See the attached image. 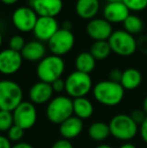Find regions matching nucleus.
<instances>
[{"instance_id":"nucleus-1","label":"nucleus","mask_w":147,"mask_h":148,"mask_svg":"<svg viewBox=\"0 0 147 148\" xmlns=\"http://www.w3.org/2000/svg\"><path fill=\"white\" fill-rule=\"evenodd\" d=\"M93 96L102 105L113 107L123 101L125 90L120 83L112 82L110 80L101 81L93 87Z\"/></svg>"},{"instance_id":"nucleus-2","label":"nucleus","mask_w":147,"mask_h":148,"mask_svg":"<svg viewBox=\"0 0 147 148\" xmlns=\"http://www.w3.org/2000/svg\"><path fill=\"white\" fill-rule=\"evenodd\" d=\"M66 64L62 57L55 55L45 56L36 66V76L39 81L51 84L57 79H61L65 73Z\"/></svg>"},{"instance_id":"nucleus-3","label":"nucleus","mask_w":147,"mask_h":148,"mask_svg":"<svg viewBox=\"0 0 147 148\" xmlns=\"http://www.w3.org/2000/svg\"><path fill=\"white\" fill-rule=\"evenodd\" d=\"M109 128L114 138L124 142H129L139 132V126L127 114L114 116L109 122Z\"/></svg>"},{"instance_id":"nucleus-4","label":"nucleus","mask_w":147,"mask_h":148,"mask_svg":"<svg viewBox=\"0 0 147 148\" xmlns=\"http://www.w3.org/2000/svg\"><path fill=\"white\" fill-rule=\"evenodd\" d=\"M45 113L49 122L61 125L74 115L73 100L68 96H57L49 102Z\"/></svg>"},{"instance_id":"nucleus-5","label":"nucleus","mask_w":147,"mask_h":148,"mask_svg":"<svg viewBox=\"0 0 147 148\" xmlns=\"http://www.w3.org/2000/svg\"><path fill=\"white\" fill-rule=\"evenodd\" d=\"M23 92L19 85L11 80L0 81V110L13 112L22 102Z\"/></svg>"},{"instance_id":"nucleus-6","label":"nucleus","mask_w":147,"mask_h":148,"mask_svg":"<svg viewBox=\"0 0 147 148\" xmlns=\"http://www.w3.org/2000/svg\"><path fill=\"white\" fill-rule=\"evenodd\" d=\"M66 90L70 98L77 99V98L86 97L93 89L92 78L89 74L75 72L71 73L65 80Z\"/></svg>"},{"instance_id":"nucleus-7","label":"nucleus","mask_w":147,"mask_h":148,"mask_svg":"<svg viewBox=\"0 0 147 148\" xmlns=\"http://www.w3.org/2000/svg\"><path fill=\"white\" fill-rule=\"evenodd\" d=\"M108 42L111 51L120 57H130L137 51L136 38L125 30L113 31Z\"/></svg>"},{"instance_id":"nucleus-8","label":"nucleus","mask_w":147,"mask_h":148,"mask_svg":"<svg viewBox=\"0 0 147 148\" xmlns=\"http://www.w3.org/2000/svg\"><path fill=\"white\" fill-rule=\"evenodd\" d=\"M75 45V35L72 30L59 28L55 35L47 41L51 53L57 57H63L73 49Z\"/></svg>"},{"instance_id":"nucleus-9","label":"nucleus","mask_w":147,"mask_h":148,"mask_svg":"<svg viewBox=\"0 0 147 148\" xmlns=\"http://www.w3.org/2000/svg\"><path fill=\"white\" fill-rule=\"evenodd\" d=\"M14 124L21 127L23 130H28L36 125L37 112L34 104L28 101H22L12 112Z\"/></svg>"},{"instance_id":"nucleus-10","label":"nucleus","mask_w":147,"mask_h":148,"mask_svg":"<svg viewBox=\"0 0 147 148\" xmlns=\"http://www.w3.org/2000/svg\"><path fill=\"white\" fill-rule=\"evenodd\" d=\"M38 15L31 7L21 6L16 8L11 16V21L14 27L20 32L27 33L34 30Z\"/></svg>"},{"instance_id":"nucleus-11","label":"nucleus","mask_w":147,"mask_h":148,"mask_svg":"<svg viewBox=\"0 0 147 148\" xmlns=\"http://www.w3.org/2000/svg\"><path fill=\"white\" fill-rule=\"evenodd\" d=\"M23 62L21 53L11 49L0 51V74L10 76L20 70Z\"/></svg>"},{"instance_id":"nucleus-12","label":"nucleus","mask_w":147,"mask_h":148,"mask_svg":"<svg viewBox=\"0 0 147 148\" xmlns=\"http://www.w3.org/2000/svg\"><path fill=\"white\" fill-rule=\"evenodd\" d=\"M59 29V25L55 17H44L38 16L36 23L32 30L36 40L41 42L49 41Z\"/></svg>"},{"instance_id":"nucleus-13","label":"nucleus","mask_w":147,"mask_h":148,"mask_svg":"<svg viewBox=\"0 0 147 148\" xmlns=\"http://www.w3.org/2000/svg\"><path fill=\"white\" fill-rule=\"evenodd\" d=\"M86 32L94 41L108 40L113 33V27L105 18H94L87 23Z\"/></svg>"},{"instance_id":"nucleus-14","label":"nucleus","mask_w":147,"mask_h":148,"mask_svg":"<svg viewBox=\"0 0 147 148\" xmlns=\"http://www.w3.org/2000/svg\"><path fill=\"white\" fill-rule=\"evenodd\" d=\"M30 7L38 16L55 17L62 12L63 0H30Z\"/></svg>"},{"instance_id":"nucleus-15","label":"nucleus","mask_w":147,"mask_h":148,"mask_svg":"<svg viewBox=\"0 0 147 148\" xmlns=\"http://www.w3.org/2000/svg\"><path fill=\"white\" fill-rule=\"evenodd\" d=\"M104 18L110 23H120L130 15V10L123 2H112L107 3L103 10Z\"/></svg>"},{"instance_id":"nucleus-16","label":"nucleus","mask_w":147,"mask_h":148,"mask_svg":"<svg viewBox=\"0 0 147 148\" xmlns=\"http://www.w3.org/2000/svg\"><path fill=\"white\" fill-rule=\"evenodd\" d=\"M53 90L51 88V85L41 81L32 85L28 92L30 102L32 104H39V105L49 103L53 98Z\"/></svg>"},{"instance_id":"nucleus-17","label":"nucleus","mask_w":147,"mask_h":148,"mask_svg":"<svg viewBox=\"0 0 147 148\" xmlns=\"http://www.w3.org/2000/svg\"><path fill=\"white\" fill-rule=\"evenodd\" d=\"M84 129L83 120L76 116H72L59 125V134L64 139L70 140L78 137Z\"/></svg>"},{"instance_id":"nucleus-18","label":"nucleus","mask_w":147,"mask_h":148,"mask_svg":"<svg viewBox=\"0 0 147 148\" xmlns=\"http://www.w3.org/2000/svg\"><path fill=\"white\" fill-rule=\"evenodd\" d=\"M100 9L99 0H77L75 10L77 15L85 20H92L96 18Z\"/></svg>"},{"instance_id":"nucleus-19","label":"nucleus","mask_w":147,"mask_h":148,"mask_svg":"<svg viewBox=\"0 0 147 148\" xmlns=\"http://www.w3.org/2000/svg\"><path fill=\"white\" fill-rule=\"evenodd\" d=\"M46 49L43 42L39 40H31L25 43L23 49L20 51L23 60L27 62H40L45 57Z\"/></svg>"},{"instance_id":"nucleus-20","label":"nucleus","mask_w":147,"mask_h":148,"mask_svg":"<svg viewBox=\"0 0 147 148\" xmlns=\"http://www.w3.org/2000/svg\"><path fill=\"white\" fill-rule=\"evenodd\" d=\"M73 108L74 115L80 118L81 120L89 119L92 117L93 113H94V105L86 97L73 99Z\"/></svg>"},{"instance_id":"nucleus-21","label":"nucleus","mask_w":147,"mask_h":148,"mask_svg":"<svg viewBox=\"0 0 147 148\" xmlns=\"http://www.w3.org/2000/svg\"><path fill=\"white\" fill-rule=\"evenodd\" d=\"M142 75L139 70L135 68H129L123 71L121 79V86L124 90H135L141 85Z\"/></svg>"},{"instance_id":"nucleus-22","label":"nucleus","mask_w":147,"mask_h":148,"mask_svg":"<svg viewBox=\"0 0 147 148\" xmlns=\"http://www.w3.org/2000/svg\"><path fill=\"white\" fill-rule=\"evenodd\" d=\"M76 71L90 75L96 68V60L90 51H83L79 53L75 60Z\"/></svg>"},{"instance_id":"nucleus-23","label":"nucleus","mask_w":147,"mask_h":148,"mask_svg":"<svg viewBox=\"0 0 147 148\" xmlns=\"http://www.w3.org/2000/svg\"><path fill=\"white\" fill-rule=\"evenodd\" d=\"M88 133L90 138L96 142L105 141L111 135L109 124L102 122V121H97V122L91 124V126L89 127Z\"/></svg>"},{"instance_id":"nucleus-24","label":"nucleus","mask_w":147,"mask_h":148,"mask_svg":"<svg viewBox=\"0 0 147 148\" xmlns=\"http://www.w3.org/2000/svg\"><path fill=\"white\" fill-rule=\"evenodd\" d=\"M90 53L96 60H106L111 55L112 51L108 40L94 41L90 49Z\"/></svg>"},{"instance_id":"nucleus-25","label":"nucleus","mask_w":147,"mask_h":148,"mask_svg":"<svg viewBox=\"0 0 147 148\" xmlns=\"http://www.w3.org/2000/svg\"><path fill=\"white\" fill-rule=\"evenodd\" d=\"M123 26H124V30L127 31L130 34L134 35V34H138V33H140L143 30L144 23L140 17L130 14V15L124 20Z\"/></svg>"},{"instance_id":"nucleus-26","label":"nucleus","mask_w":147,"mask_h":148,"mask_svg":"<svg viewBox=\"0 0 147 148\" xmlns=\"http://www.w3.org/2000/svg\"><path fill=\"white\" fill-rule=\"evenodd\" d=\"M13 125L14 120L12 112L0 110V132H7Z\"/></svg>"},{"instance_id":"nucleus-27","label":"nucleus","mask_w":147,"mask_h":148,"mask_svg":"<svg viewBox=\"0 0 147 148\" xmlns=\"http://www.w3.org/2000/svg\"><path fill=\"white\" fill-rule=\"evenodd\" d=\"M24 131L21 127L17 126V125L14 124L9 130L7 131V138L9 139L10 142H20L21 139L23 138L24 136Z\"/></svg>"},{"instance_id":"nucleus-28","label":"nucleus","mask_w":147,"mask_h":148,"mask_svg":"<svg viewBox=\"0 0 147 148\" xmlns=\"http://www.w3.org/2000/svg\"><path fill=\"white\" fill-rule=\"evenodd\" d=\"M122 2L130 11H142L147 8V0H123Z\"/></svg>"},{"instance_id":"nucleus-29","label":"nucleus","mask_w":147,"mask_h":148,"mask_svg":"<svg viewBox=\"0 0 147 148\" xmlns=\"http://www.w3.org/2000/svg\"><path fill=\"white\" fill-rule=\"evenodd\" d=\"M25 40H24L23 36L21 35L15 34L13 36L10 37L9 39V49H13L15 51H21L23 49L24 45H25Z\"/></svg>"},{"instance_id":"nucleus-30","label":"nucleus","mask_w":147,"mask_h":148,"mask_svg":"<svg viewBox=\"0 0 147 148\" xmlns=\"http://www.w3.org/2000/svg\"><path fill=\"white\" fill-rule=\"evenodd\" d=\"M130 117L132 118V120H133L134 122L138 125V126H140V125L143 123V121L146 119L147 115H146L145 112L143 111V109H142V110L136 109V110H133V111L131 112V114H130Z\"/></svg>"},{"instance_id":"nucleus-31","label":"nucleus","mask_w":147,"mask_h":148,"mask_svg":"<svg viewBox=\"0 0 147 148\" xmlns=\"http://www.w3.org/2000/svg\"><path fill=\"white\" fill-rule=\"evenodd\" d=\"M137 42V49H139L143 55L147 56V35H141L138 39H136Z\"/></svg>"},{"instance_id":"nucleus-32","label":"nucleus","mask_w":147,"mask_h":148,"mask_svg":"<svg viewBox=\"0 0 147 148\" xmlns=\"http://www.w3.org/2000/svg\"><path fill=\"white\" fill-rule=\"evenodd\" d=\"M122 75H123V71L120 69H113L109 73V80L115 83H120L122 79Z\"/></svg>"},{"instance_id":"nucleus-33","label":"nucleus","mask_w":147,"mask_h":148,"mask_svg":"<svg viewBox=\"0 0 147 148\" xmlns=\"http://www.w3.org/2000/svg\"><path fill=\"white\" fill-rule=\"evenodd\" d=\"M51 88L55 93H62L66 90V83L63 79H57L53 83H51Z\"/></svg>"},{"instance_id":"nucleus-34","label":"nucleus","mask_w":147,"mask_h":148,"mask_svg":"<svg viewBox=\"0 0 147 148\" xmlns=\"http://www.w3.org/2000/svg\"><path fill=\"white\" fill-rule=\"evenodd\" d=\"M51 148H74L73 144L70 140L67 139H59V140L55 141L53 144Z\"/></svg>"},{"instance_id":"nucleus-35","label":"nucleus","mask_w":147,"mask_h":148,"mask_svg":"<svg viewBox=\"0 0 147 148\" xmlns=\"http://www.w3.org/2000/svg\"><path fill=\"white\" fill-rule=\"evenodd\" d=\"M139 133H140V136H141L142 140L147 144V117L145 120L143 121V123L139 126Z\"/></svg>"},{"instance_id":"nucleus-36","label":"nucleus","mask_w":147,"mask_h":148,"mask_svg":"<svg viewBox=\"0 0 147 148\" xmlns=\"http://www.w3.org/2000/svg\"><path fill=\"white\" fill-rule=\"evenodd\" d=\"M11 142L6 136L0 135V148H11Z\"/></svg>"},{"instance_id":"nucleus-37","label":"nucleus","mask_w":147,"mask_h":148,"mask_svg":"<svg viewBox=\"0 0 147 148\" xmlns=\"http://www.w3.org/2000/svg\"><path fill=\"white\" fill-rule=\"evenodd\" d=\"M11 148H34V147L32 146L31 144H29V143L20 141V142L14 143V144L11 146Z\"/></svg>"},{"instance_id":"nucleus-38","label":"nucleus","mask_w":147,"mask_h":148,"mask_svg":"<svg viewBox=\"0 0 147 148\" xmlns=\"http://www.w3.org/2000/svg\"><path fill=\"white\" fill-rule=\"evenodd\" d=\"M119 148H137V147L131 142H124Z\"/></svg>"},{"instance_id":"nucleus-39","label":"nucleus","mask_w":147,"mask_h":148,"mask_svg":"<svg viewBox=\"0 0 147 148\" xmlns=\"http://www.w3.org/2000/svg\"><path fill=\"white\" fill-rule=\"evenodd\" d=\"M18 1H19V0H1L2 3L5 4V5H14V4L17 3Z\"/></svg>"},{"instance_id":"nucleus-40","label":"nucleus","mask_w":147,"mask_h":148,"mask_svg":"<svg viewBox=\"0 0 147 148\" xmlns=\"http://www.w3.org/2000/svg\"><path fill=\"white\" fill-rule=\"evenodd\" d=\"M72 26H73V25H72L71 21H68V20H67V21H65L63 23V27H62V28H64V29H67V30H71Z\"/></svg>"},{"instance_id":"nucleus-41","label":"nucleus","mask_w":147,"mask_h":148,"mask_svg":"<svg viewBox=\"0 0 147 148\" xmlns=\"http://www.w3.org/2000/svg\"><path fill=\"white\" fill-rule=\"evenodd\" d=\"M143 111L145 112L146 115H147V95L143 100Z\"/></svg>"},{"instance_id":"nucleus-42","label":"nucleus","mask_w":147,"mask_h":148,"mask_svg":"<svg viewBox=\"0 0 147 148\" xmlns=\"http://www.w3.org/2000/svg\"><path fill=\"white\" fill-rule=\"evenodd\" d=\"M96 148H113L111 146V145H108V144H100L98 145Z\"/></svg>"},{"instance_id":"nucleus-43","label":"nucleus","mask_w":147,"mask_h":148,"mask_svg":"<svg viewBox=\"0 0 147 148\" xmlns=\"http://www.w3.org/2000/svg\"><path fill=\"white\" fill-rule=\"evenodd\" d=\"M108 3H112V2H122L123 0H107Z\"/></svg>"},{"instance_id":"nucleus-44","label":"nucleus","mask_w":147,"mask_h":148,"mask_svg":"<svg viewBox=\"0 0 147 148\" xmlns=\"http://www.w3.org/2000/svg\"><path fill=\"white\" fill-rule=\"evenodd\" d=\"M2 41H3V37H2V33L0 32V49H1V45H2Z\"/></svg>"}]
</instances>
